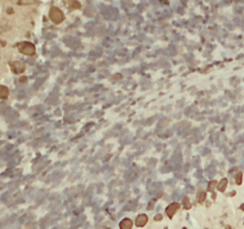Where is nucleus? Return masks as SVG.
Masks as SVG:
<instances>
[{
  "mask_svg": "<svg viewBox=\"0 0 244 229\" xmlns=\"http://www.w3.org/2000/svg\"><path fill=\"white\" fill-rule=\"evenodd\" d=\"M182 203H184V208H185L186 210H188V209L191 208V202H189V198H188V197H185L184 200H182Z\"/></svg>",
  "mask_w": 244,
  "mask_h": 229,
  "instance_id": "11",
  "label": "nucleus"
},
{
  "mask_svg": "<svg viewBox=\"0 0 244 229\" xmlns=\"http://www.w3.org/2000/svg\"><path fill=\"white\" fill-rule=\"evenodd\" d=\"M50 17L55 23H61L63 19V13L61 12L58 9H52L50 12Z\"/></svg>",
  "mask_w": 244,
  "mask_h": 229,
  "instance_id": "2",
  "label": "nucleus"
},
{
  "mask_svg": "<svg viewBox=\"0 0 244 229\" xmlns=\"http://www.w3.org/2000/svg\"><path fill=\"white\" fill-rule=\"evenodd\" d=\"M18 48H19V50H20L23 54H25V55H34L35 51H36L35 45L31 44V43H27V42L20 43V44L18 45Z\"/></svg>",
  "mask_w": 244,
  "mask_h": 229,
  "instance_id": "1",
  "label": "nucleus"
},
{
  "mask_svg": "<svg viewBox=\"0 0 244 229\" xmlns=\"http://www.w3.org/2000/svg\"><path fill=\"white\" fill-rule=\"evenodd\" d=\"M179 209H180V204H179V203H172L170 205H168V208H167V210H166V214H167V216H168L169 218H172Z\"/></svg>",
  "mask_w": 244,
  "mask_h": 229,
  "instance_id": "4",
  "label": "nucleus"
},
{
  "mask_svg": "<svg viewBox=\"0 0 244 229\" xmlns=\"http://www.w3.org/2000/svg\"><path fill=\"white\" fill-rule=\"evenodd\" d=\"M146 222H148V216L144 215V214H142V215H138V216H137L135 223H136L137 227H144V225L146 224Z\"/></svg>",
  "mask_w": 244,
  "mask_h": 229,
  "instance_id": "5",
  "label": "nucleus"
},
{
  "mask_svg": "<svg viewBox=\"0 0 244 229\" xmlns=\"http://www.w3.org/2000/svg\"><path fill=\"white\" fill-rule=\"evenodd\" d=\"M120 229H131L132 228V221L130 218H124L119 223Z\"/></svg>",
  "mask_w": 244,
  "mask_h": 229,
  "instance_id": "6",
  "label": "nucleus"
},
{
  "mask_svg": "<svg viewBox=\"0 0 244 229\" xmlns=\"http://www.w3.org/2000/svg\"><path fill=\"white\" fill-rule=\"evenodd\" d=\"M9 89L6 87V86H3V85H0V99H5L9 97Z\"/></svg>",
  "mask_w": 244,
  "mask_h": 229,
  "instance_id": "8",
  "label": "nucleus"
},
{
  "mask_svg": "<svg viewBox=\"0 0 244 229\" xmlns=\"http://www.w3.org/2000/svg\"><path fill=\"white\" fill-rule=\"evenodd\" d=\"M226 186H227V179H226V178H223L220 181H218L217 189H218V191L224 192V191L226 190Z\"/></svg>",
  "mask_w": 244,
  "mask_h": 229,
  "instance_id": "7",
  "label": "nucleus"
},
{
  "mask_svg": "<svg viewBox=\"0 0 244 229\" xmlns=\"http://www.w3.org/2000/svg\"><path fill=\"white\" fill-rule=\"evenodd\" d=\"M242 180H243V173L242 172H237V174H236V183L238 185L242 184Z\"/></svg>",
  "mask_w": 244,
  "mask_h": 229,
  "instance_id": "12",
  "label": "nucleus"
},
{
  "mask_svg": "<svg viewBox=\"0 0 244 229\" xmlns=\"http://www.w3.org/2000/svg\"><path fill=\"white\" fill-rule=\"evenodd\" d=\"M205 198H206V192H205V191H199L198 194H197L198 202H199V203H202L204 200H205Z\"/></svg>",
  "mask_w": 244,
  "mask_h": 229,
  "instance_id": "9",
  "label": "nucleus"
},
{
  "mask_svg": "<svg viewBox=\"0 0 244 229\" xmlns=\"http://www.w3.org/2000/svg\"><path fill=\"white\" fill-rule=\"evenodd\" d=\"M217 185H218V181H216V180H212V181H210V183H208V186H207L208 192H213V190H215V189L217 187Z\"/></svg>",
  "mask_w": 244,
  "mask_h": 229,
  "instance_id": "10",
  "label": "nucleus"
},
{
  "mask_svg": "<svg viewBox=\"0 0 244 229\" xmlns=\"http://www.w3.org/2000/svg\"><path fill=\"white\" fill-rule=\"evenodd\" d=\"M11 68H12L13 73L20 74V73H23L25 71V65L23 62H20V61H14V62L11 63Z\"/></svg>",
  "mask_w": 244,
  "mask_h": 229,
  "instance_id": "3",
  "label": "nucleus"
},
{
  "mask_svg": "<svg viewBox=\"0 0 244 229\" xmlns=\"http://www.w3.org/2000/svg\"><path fill=\"white\" fill-rule=\"evenodd\" d=\"M155 220H156V221L162 220V215H156V216H155Z\"/></svg>",
  "mask_w": 244,
  "mask_h": 229,
  "instance_id": "13",
  "label": "nucleus"
}]
</instances>
